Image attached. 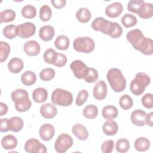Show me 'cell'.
I'll return each mask as SVG.
<instances>
[{
	"label": "cell",
	"instance_id": "cell-1",
	"mask_svg": "<svg viewBox=\"0 0 153 153\" xmlns=\"http://www.w3.org/2000/svg\"><path fill=\"white\" fill-rule=\"evenodd\" d=\"M106 78L111 87L115 92L119 93L125 90L126 80L119 69H110L108 71Z\"/></svg>",
	"mask_w": 153,
	"mask_h": 153
},
{
	"label": "cell",
	"instance_id": "cell-2",
	"mask_svg": "<svg viewBox=\"0 0 153 153\" xmlns=\"http://www.w3.org/2000/svg\"><path fill=\"white\" fill-rule=\"evenodd\" d=\"M150 82L151 78L148 75L143 72L137 73L134 78L130 82V91L133 94L140 96L143 94L145 88L148 86Z\"/></svg>",
	"mask_w": 153,
	"mask_h": 153
},
{
	"label": "cell",
	"instance_id": "cell-3",
	"mask_svg": "<svg viewBox=\"0 0 153 153\" xmlns=\"http://www.w3.org/2000/svg\"><path fill=\"white\" fill-rule=\"evenodd\" d=\"M51 100L54 105L68 106L73 102V95L68 90L58 88L52 92Z\"/></svg>",
	"mask_w": 153,
	"mask_h": 153
},
{
	"label": "cell",
	"instance_id": "cell-4",
	"mask_svg": "<svg viewBox=\"0 0 153 153\" xmlns=\"http://www.w3.org/2000/svg\"><path fill=\"white\" fill-rule=\"evenodd\" d=\"M94 40L88 36L76 38L73 42V48L78 52L90 53L94 50Z\"/></svg>",
	"mask_w": 153,
	"mask_h": 153
},
{
	"label": "cell",
	"instance_id": "cell-5",
	"mask_svg": "<svg viewBox=\"0 0 153 153\" xmlns=\"http://www.w3.org/2000/svg\"><path fill=\"white\" fill-rule=\"evenodd\" d=\"M73 145V139L66 133L60 134L54 143V149L58 153H64Z\"/></svg>",
	"mask_w": 153,
	"mask_h": 153
},
{
	"label": "cell",
	"instance_id": "cell-6",
	"mask_svg": "<svg viewBox=\"0 0 153 153\" xmlns=\"http://www.w3.org/2000/svg\"><path fill=\"white\" fill-rule=\"evenodd\" d=\"M25 150L29 153H46V146L38 139L31 138L28 139L24 146Z\"/></svg>",
	"mask_w": 153,
	"mask_h": 153
},
{
	"label": "cell",
	"instance_id": "cell-7",
	"mask_svg": "<svg viewBox=\"0 0 153 153\" xmlns=\"http://www.w3.org/2000/svg\"><path fill=\"white\" fill-rule=\"evenodd\" d=\"M35 32L36 26L32 22H25L17 26V36L23 39L33 36Z\"/></svg>",
	"mask_w": 153,
	"mask_h": 153
},
{
	"label": "cell",
	"instance_id": "cell-8",
	"mask_svg": "<svg viewBox=\"0 0 153 153\" xmlns=\"http://www.w3.org/2000/svg\"><path fill=\"white\" fill-rule=\"evenodd\" d=\"M88 67L81 60H75L70 64V69L73 72L75 78L84 79L87 74Z\"/></svg>",
	"mask_w": 153,
	"mask_h": 153
},
{
	"label": "cell",
	"instance_id": "cell-9",
	"mask_svg": "<svg viewBox=\"0 0 153 153\" xmlns=\"http://www.w3.org/2000/svg\"><path fill=\"white\" fill-rule=\"evenodd\" d=\"M145 55H151L153 53V42L150 38H143L133 47Z\"/></svg>",
	"mask_w": 153,
	"mask_h": 153
},
{
	"label": "cell",
	"instance_id": "cell-10",
	"mask_svg": "<svg viewBox=\"0 0 153 153\" xmlns=\"http://www.w3.org/2000/svg\"><path fill=\"white\" fill-rule=\"evenodd\" d=\"M93 95L98 100L105 99L107 95V85L103 80H100L96 82L93 88Z\"/></svg>",
	"mask_w": 153,
	"mask_h": 153
},
{
	"label": "cell",
	"instance_id": "cell-11",
	"mask_svg": "<svg viewBox=\"0 0 153 153\" xmlns=\"http://www.w3.org/2000/svg\"><path fill=\"white\" fill-rule=\"evenodd\" d=\"M40 137L44 141L50 140L54 136V127L50 124L45 123L42 125L39 130Z\"/></svg>",
	"mask_w": 153,
	"mask_h": 153
},
{
	"label": "cell",
	"instance_id": "cell-12",
	"mask_svg": "<svg viewBox=\"0 0 153 153\" xmlns=\"http://www.w3.org/2000/svg\"><path fill=\"white\" fill-rule=\"evenodd\" d=\"M25 53L29 56H37L41 50V47L38 42L35 40L26 41L23 46Z\"/></svg>",
	"mask_w": 153,
	"mask_h": 153
},
{
	"label": "cell",
	"instance_id": "cell-13",
	"mask_svg": "<svg viewBox=\"0 0 153 153\" xmlns=\"http://www.w3.org/2000/svg\"><path fill=\"white\" fill-rule=\"evenodd\" d=\"M123 7L121 3L115 2L108 5L105 9V14L111 18L118 17L123 12Z\"/></svg>",
	"mask_w": 153,
	"mask_h": 153
},
{
	"label": "cell",
	"instance_id": "cell-14",
	"mask_svg": "<svg viewBox=\"0 0 153 153\" xmlns=\"http://www.w3.org/2000/svg\"><path fill=\"white\" fill-rule=\"evenodd\" d=\"M110 21L106 20L102 17L96 18L91 23V27L94 30L101 32L106 35Z\"/></svg>",
	"mask_w": 153,
	"mask_h": 153
},
{
	"label": "cell",
	"instance_id": "cell-15",
	"mask_svg": "<svg viewBox=\"0 0 153 153\" xmlns=\"http://www.w3.org/2000/svg\"><path fill=\"white\" fill-rule=\"evenodd\" d=\"M146 113L142 109H136L130 115L131 123L136 126H143L146 124L145 117Z\"/></svg>",
	"mask_w": 153,
	"mask_h": 153
},
{
	"label": "cell",
	"instance_id": "cell-16",
	"mask_svg": "<svg viewBox=\"0 0 153 153\" xmlns=\"http://www.w3.org/2000/svg\"><path fill=\"white\" fill-rule=\"evenodd\" d=\"M57 113V108L50 103H46L40 108V114L45 118L51 119L54 118Z\"/></svg>",
	"mask_w": 153,
	"mask_h": 153
},
{
	"label": "cell",
	"instance_id": "cell-17",
	"mask_svg": "<svg viewBox=\"0 0 153 153\" xmlns=\"http://www.w3.org/2000/svg\"><path fill=\"white\" fill-rule=\"evenodd\" d=\"M72 133L81 141L86 140L88 137V131L86 127L81 124H76L72 128Z\"/></svg>",
	"mask_w": 153,
	"mask_h": 153
},
{
	"label": "cell",
	"instance_id": "cell-18",
	"mask_svg": "<svg viewBox=\"0 0 153 153\" xmlns=\"http://www.w3.org/2000/svg\"><path fill=\"white\" fill-rule=\"evenodd\" d=\"M142 32L139 29H134L127 32V40L131 44L133 47L136 46L143 38Z\"/></svg>",
	"mask_w": 153,
	"mask_h": 153
},
{
	"label": "cell",
	"instance_id": "cell-19",
	"mask_svg": "<svg viewBox=\"0 0 153 153\" xmlns=\"http://www.w3.org/2000/svg\"><path fill=\"white\" fill-rule=\"evenodd\" d=\"M54 29L50 25L42 26L39 30V36L44 41H49L54 35Z\"/></svg>",
	"mask_w": 153,
	"mask_h": 153
},
{
	"label": "cell",
	"instance_id": "cell-20",
	"mask_svg": "<svg viewBox=\"0 0 153 153\" xmlns=\"http://www.w3.org/2000/svg\"><path fill=\"white\" fill-rule=\"evenodd\" d=\"M24 67L23 60L18 57L12 58L8 63V68L10 72L13 74L19 73Z\"/></svg>",
	"mask_w": 153,
	"mask_h": 153
},
{
	"label": "cell",
	"instance_id": "cell-21",
	"mask_svg": "<svg viewBox=\"0 0 153 153\" xmlns=\"http://www.w3.org/2000/svg\"><path fill=\"white\" fill-rule=\"evenodd\" d=\"M103 133L108 136H113L117 134L118 130V126L116 121L108 120L105 121L102 126Z\"/></svg>",
	"mask_w": 153,
	"mask_h": 153
},
{
	"label": "cell",
	"instance_id": "cell-22",
	"mask_svg": "<svg viewBox=\"0 0 153 153\" xmlns=\"http://www.w3.org/2000/svg\"><path fill=\"white\" fill-rule=\"evenodd\" d=\"M14 103L16 109L20 112H24L28 111L32 105V103L29 99V96L23 97L17 99Z\"/></svg>",
	"mask_w": 153,
	"mask_h": 153
},
{
	"label": "cell",
	"instance_id": "cell-23",
	"mask_svg": "<svg viewBox=\"0 0 153 153\" xmlns=\"http://www.w3.org/2000/svg\"><path fill=\"white\" fill-rule=\"evenodd\" d=\"M137 14L143 19H150L153 16V7L151 3L144 2Z\"/></svg>",
	"mask_w": 153,
	"mask_h": 153
},
{
	"label": "cell",
	"instance_id": "cell-24",
	"mask_svg": "<svg viewBox=\"0 0 153 153\" xmlns=\"http://www.w3.org/2000/svg\"><path fill=\"white\" fill-rule=\"evenodd\" d=\"M102 115L105 119L107 120H112L117 117L118 115V110L115 106L106 105L103 108L102 110Z\"/></svg>",
	"mask_w": 153,
	"mask_h": 153
},
{
	"label": "cell",
	"instance_id": "cell-25",
	"mask_svg": "<svg viewBox=\"0 0 153 153\" xmlns=\"http://www.w3.org/2000/svg\"><path fill=\"white\" fill-rule=\"evenodd\" d=\"M1 145L6 150L14 149L17 145V138L11 134H8L4 136L1 140Z\"/></svg>",
	"mask_w": 153,
	"mask_h": 153
},
{
	"label": "cell",
	"instance_id": "cell-26",
	"mask_svg": "<svg viewBox=\"0 0 153 153\" xmlns=\"http://www.w3.org/2000/svg\"><path fill=\"white\" fill-rule=\"evenodd\" d=\"M48 96L47 90L42 87L35 88L32 92V98L36 103H41L45 102Z\"/></svg>",
	"mask_w": 153,
	"mask_h": 153
},
{
	"label": "cell",
	"instance_id": "cell-27",
	"mask_svg": "<svg viewBox=\"0 0 153 153\" xmlns=\"http://www.w3.org/2000/svg\"><path fill=\"white\" fill-rule=\"evenodd\" d=\"M9 130L14 131L18 132L20 131L24 125L23 120L19 117H13L8 119Z\"/></svg>",
	"mask_w": 153,
	"mask_h": 153
},
{
	"label": "cell",
	"instance_id": "cell-28",
	"mask_svg": "<svg viewBox=\"0 0 153 153\" xmlns=\"http://www.w3.org/2000/svg\"><path fill=\"white\" fill-rule=\"evenodd\" d=\"M134 148L140 152L146 151L149 149L151 143L148 139L145 137H140L137 138L134 143Z\"/></svg>",
	"mask_w": 153,
	"mask_h": 153
},
{
	"label": "cell",
	"instance_id": "cell-29",
	"mask_svg": "<svg viewBox=\"0 0 153 153\" xmlns=\"http://www.w3.org/2000/svg\"><path fill=\"white\" fill-rule=\"evenodd\" d=\"M75 17L79 22L85 23L89 22L90 20L91 17V14L88 8L82 7L76 11Z\"/></svg>",
	"mask_w": 153,
	"mask_h": 153
},
{
	"label": "cell",
	"instance_id": "cell-30",
	"mask_svg": "<svg viewBox=\"0 0 153 153\" xmlns=\"http://www.w3.org/2000/svg\"><path fill=\"white\" fill-rule=\"evenodd\" d=\"M36 75L31 71H27L25 72L21 76V81L22 84L27 86L33 85L36 82Z\"/></svg>",
	"mask_w": 153,
	"mask_h": 153
},
{
	"label": "cell",
	"instance_id": "cell-31",
	"mask_svg": "<svg viewBox=\"0 0 153 153\" xmlns=\"http://www.w3.org/2000/svg\"><path fill=\"white\" fill-rule=\"evenodd\" d=\"M54 45L59 50H66L69 46V39L66 35H59L54 41Z\"/></svg>",
	"mask_w": 153,
	"mask_h": 153
},
{
	"label": "cell",
	"instance_id": "cell-32",
	"mask_svg": "<svg viewBox=\"0 0 153 153\" xmlns=\"http://www.w3.org/2000/svg\"><path fill=\"white\" fill-rule=\"evenodd\" d=\"M16 12L11 9H6L0 12L1 23H8L13 22L16 18Z\"/></svg>",
	"mask_w": 153,
	"mask_h": 153
},
{
	"label": "cell",
	"instance_id": "cell-33",
	"mask_svg": "<svg viewBox=\"0 0 153 153\" xmlns=\"http://www.w3.org/2000/svg\"><path fill=\"white\" fill-rule=\"evenodd\" d=\"M82 114L87 119H94L98 115V108L96 105H88L84 108Z\"/></svg>",
	"mask_w": 153,
	"mask_h": 153
},
{
	"label": "cell",
	"instance_id": "cell-34",
	"mask_svg": "<svg viewBox=\"0 0 153 153\" xmlns=\"http://www.w3.org/2000/svg\"><path fill=\"white\" fill-rule=\"evenodd\" d=\"M123 33V28L117 22H111L108 35L112 38H118Z\"/></svg>",
	"mask_w": 153,
	"mask_h": 153
},
{
	"label": "cell",
	"instance_id": "cell-35",
	"mask_svg": "<svg viewBox=\"0 0 153 153\" xmlns=\"http://www.w3.org/2000/svg\"><path fill=\"white\" fill-rule=\"evenodd\" d=\"M121 21L123 26L126 28L135 26L137 22V18L134 15L128 13L124 14L122 17Z\"/></svg>",
	"mask_w": 153,
	"mask_h": 153
},
{
	"label": "cell",
	"instance_id": "cell-36",
	"mask_svg": "<svg viewBox=\"0 0 153 153\" xmlns=\"http://www.w3.org/2000/svg\"><path fill=\"white\" fill-rule=\"evenodd\" d=\"M21 13L22 16L26 19H33L36 16V10L34 6L28 4L22 8Z\"/></svg>",
	"mask_w": 153,
	"mask_h": 153
},
{
	"label": "cell",
	"instance_id": "cell-37",
	"mask_svg": "<svg viewBox=\"0 0 153 153\" xmlns=\"http://www.w3.org/2000/svg\"><path fill=\"white\" fill-rule=\"evenodd\" d=\"M39 18L43 22L49 21L52 16V11L48 5H43L39 10Z\"/></svg>",
	"mask_w": 153,
	"mask_h": 153
},
{
	"label": "cell",
	"instance_id": "cell-38",
	"mask_svg": "<svg viewBox=\"0 0 153 153\" xmlns=\"http://www.w3.org/2000/svg\"><path fill=\"white\" fill-rule=\"evenodd\" d=\"M116 150L120 153H124L128 151L130 148L129 141L125 138L118 139L115 143Z\"/></svg>",
	"mask_w": 153,
	"mask_h": 153
},
{
	"label": "cell",
	"instance_id": "cell-39",
	"mask_svg": "<svg viewBox=\"0 0 153 153\" xmlns=\"http://www.w3.org/2000/svg\"><path fill=\"white\" fill-rule=\"evenodd\" d=\"M10 52V45L5 41L0 42V62L1 63L5 61Z\"/></svg>",
	"mask_w": 153,
	"mask_h": 153
},
{
	"label": "cell",
	"instance_id": "cell-40",
	"mask_svg": "<svg viewBox=\"0 0 153 153\" xmlns=\"http://www.w3.org/2000/svg\"><path fill=\"white\" fill-rule=\"evenodd\" d=\"M3 35L7 39H13L16 36L17 33V26L14 25H9L6 26L2 30Z\"/></svg>",
	"mask_w": 153,
	"mask_h": 153
},
{
	"label": "cell",
	"instance_id": "cell-41",
	"mask_svg": "<svg viewBox=\"0 0 153 153\" xmlns=\"http://www.w3.org/2000/svg\"><path fill=\"white\" fill-rule=\"evenodd\" d=\"M55 71L51 68L43 69L39 73V78L44 81H48L53 79L55 76Z\"/></svg>",
	"mask_w": 153,
	"mask_h": 153
},
{
	"label": "cell",
	"instance_id": "cell-42",
	"mask_svg": "<svg viewBox=\"0 0 153 153\" xmlns=\"http://www.w3.org/2000/svg\"><path fill=\"white\" fill-rule=\"evenodd\" d=\"M119 105L122 109L127 110L133 106V101L132 98L129 95L124 94L120 98Z\"/></svg>",
	"mask_w": 153,
	"mask_h": 153
},
{
	"label": "cell",
	"instance_id": "cell-43",
	"mask_svg": "<svg viewBox=\"0 0 153 153\" xmlns=\"http://www.w3.org/2000/svg\"><path fill=\"white\" fill-rule=\"evenodd\" d=\"M57 52L53 48H48L47 49L43 54V59L44 61L51 65H53L57 56Z\"/></svg>",
	"mask_w": 153,
	"mask_h": 153
},
{
	"label": "cell",
	"instance_id": "cell-44",
	"mask_svg": "<svg viewBox=\"0 0 153 153\" xmlns=\"http://www.w3.org/2000/svg\"><path fill=\"white\" fill-rule=\"evenodd\" d=\"M99 74L97 71L93 68H88L86 75L84 78L85 82L88 83H93L97 80Z\"/></svg>",
	"mask_w": 153,
	"mask_h": 153
},
{
	"label": "cell",
	"instance_id": "cell-45",
	"mask_svg": "<svg viewBox=\"0 0 153 153\" xmlns=\"http://www.w3.org/2000/svg\"><path fill=\"white\" fill-rule=\"evenodd\" d=\"M144 2L145 1L142 0H131L127 4V10L131 13L137 14Z\"/></svg>",
	"mask_w": 153,
	"mask_h": 153
},
{
	"label": "cell",
	"instance_id": "cell-46",
	"mask_svg": "<svg viewBox=\"0 0 153 153\" xmlns=\"http://www.w3.org/2000/svg\"><path fill=\"white\" fill-rule=\"evenodd\" d=\"M88 97V93L86 90H82L79 91L76 98L75 103L77 106H80L85 103Z\"/></svg>",
	"mask_w": 153,
	"mask_h": 153
},
{
	"label": "cell",
	"instance_id": "cell-47",
	"mask_svg": "<svg viewBox=\"0 0 153 153\" xmlns=\"http://www.w3.org/2000/svg\"><path fill=\"white\" fill-rule=\"evenodd\" d=\"M142 104L147 109L153 108V95L151 93H146L143 95L141 99Z\"/></svg>",
	"mask_w": 153,
	"mask_h": 153
},
{
	"label": "cell",
	"instance_id": "cell-48",
	"mask_svg": "<svg viewBox=\"0 0 153 153\" xmlns=\"http://www.w3.org/2000/svg\"><path fill=\"white\" fill-rule=\"evenodd\" d=\"M26 96H29L27 91L26 90L22 89V88H19L16 90L13 91L11 94V97L13 102H15L17 99L20 98L26 97Z\"/></svg>",
	"mask_w": 153,
	"mask_h": 153
},
{
	"label": "cell",
	"instance_id": "cell-49",
	"mask_svg": "<svg viewBox=\"0 0 153 153\" xmlns=\"http://www.w3.org/2000/svg\"><path fill=\"white\" fill-rule=\"evenodd\" d=\"M114 142L113 140H106L101 145V150L104 153H110L113 151Z\"/></svg>",
	"mask_w": 153,
	"mask_h": 153
},
{
	"label": "cell",
	"instance_id": "cell-50",
	"mask_svg": "<svg viewBox=\"0 0 153 153\" xmlns=\"http://www.w3.org/2000/svg\"><path fill=\"white\" fill-rule=\"evenodd\" d=\"M67 62V57L65 54L63 53H57L56 59L54 63V65L57 67H63Z\"/></svg>",
	"mask_w": 153,
	"mask_h": 153
},
{
	"label": "cell",
	"instance_id": "cell-51",
	"mask_svg": "<svg viewBox=\"0 0 153 153\" xmlns=\"http://www.w3.org/2000/svg\"><path fill=\"white\" fill-rule=\"evenodd\" d=\"M1 132H7L9 131V125H8V119L7 118H1Z\"/></svg>",
	"mask_w": 153,
	"mask_h": 153
},
{
	"label": "cell",
	"instance_id": "cell-52",
	"mask_svg": "<svg viewBox=\"0 0 153 153\" xmlns=\"http://www.w3.org/2000/svg\"><path fill=\"white\" fill-rule=\"evenodd\" d=\"M66 1L65 0H51V3L53 5V6L57 8V9H60L64 7L66 5Z\"/></svg>",
	"mask_w": 153,
	"mask_h": 153
},
{
	"label": "cell",
	"instance_id": "cell-53",
	"mask_svg": "<svg viewBox=\"0 0 153 153\" xmlns=\"http://www.w3.org/2000/svg\"><path fill=\"white\" fill-rule=\"evenodd\" d=\"M153 112H149L148 114H146V117H145V123L150 126L152 127L153 126Z\"/></svg>",
	"mask_w": 153,
	"mask_h": 153
},
{
	"label": "cell",
	"instance_id": "cell-54",
	"mask_svg": "<svg viewBox=\"0 0 153 153\" xmlns=\"http://www.w3.org/2000/svg\"><path fill=\"white\" fill-rule=\"evenodd\" d=\"M0 107H1V112H0V116H3L5 115L8 112V106L7 105L3 103H0Z\"/></svg>",
	"mask_w": 153,
	"mask_h": 153
}]
</instances>
